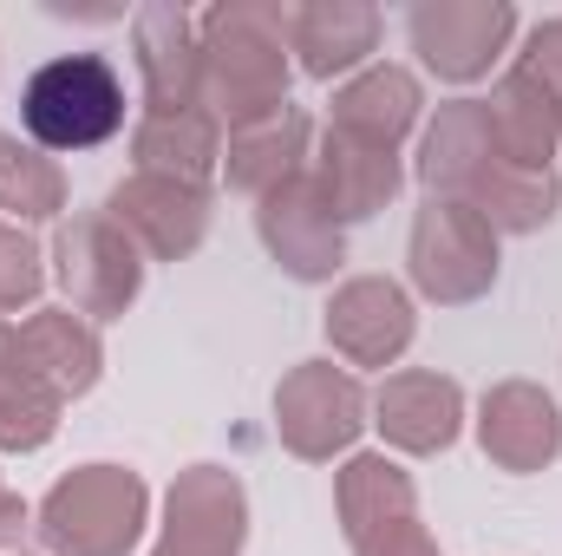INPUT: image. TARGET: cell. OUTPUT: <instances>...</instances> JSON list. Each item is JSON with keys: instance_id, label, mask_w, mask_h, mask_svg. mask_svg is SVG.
Here are the masks:
<instances>
[{"instance_id": "cell-27", "label": "cell", "mask_w": 562, "mask_h": 556, "mask_svg": "<svg viewBox=\"0 0 562 556\" xmlns=\"http://www.w3.org/2000/svg\"><path fill=\"white\" fill-rule=\"evenodd\" d=\"M353 556H438L431 544V531H425L419 518H400V524H380V531H367Z\"/></svg>"}, {"instance_id": "cell-7", "label": "cell", "mask_w": 562, "mask_h": 556, "mask_svg": "<svg viewBox=\"0 0 562 556\" xmlns=\"http://www.w3.org/2000/svg\"><path fill=\"white\" fill-rule=\"evenodd\" d=\"M367 413H373L367 387L334 360H301L276 387V438L307 465H327L334 452H347L373 425Z\"/></svg>"}, {"instance_id": "cell-6", "label": "cell", "mask_w": 562, "mask_h": 556, "mask_svg": "<svg viewBox=\"0 0 562 556\" xmlns=\"http://www.w3.org/2000/svg\"><path fill=\"white\" fill-rule=\"evenodd\" d=\"M406 269H413V288H419L425 301L464 308V301L491 294V281H497V230L477 210H464L451 197H431L413 216Z\"/></svg>"}, {"instance_id": "cell-13", "label": "cell", "mask_w": 562, "mask_h": 556, "mask_svg": "<svg viewBox=\"0 0 562 556\" xmlns=\"http://www.w3.org/2000/svg\"><path fill=\"white\" fill-rule=\"evenodd\" d=\"M132 46L150 112H203V40L177 0H150L132 13Z\"/></svg>"}, {"instance_id": "cell-15", "label": "cell", "mask_w": 562, "mask_h": 556, "mask_svg": "<svg viewBox=\"0 0 562 556\" xmlns=\"http://www.w3.org/2000/svg\"><path fill=\"white\" fill-rule=\"evenodd\" d=\"M373 425H380V438L393 452L431 458V452H445L464 432V387L431 374V367L386 374V387L373 393Z\"/></svg>"}, {"instance_id": "cell-3", "label": "cell", "mask_w": 562, "mask_h": 556, "mask_svg": "<svg viewBox=\"0 0 562 556\" xmlns=\"http://www.w3.org/2000/svg\"><path fill=\"white\" fill-rule=\"evenodd\" d=\"M144 518L150 491L132 465H79L40 498L33 537L46 544V556H132Z\"/></svg>"}, {"instance_id": "cell-1", "label": "cell", "mask_w": 562, "mask_h": 556, "mask_svg": "<svg viewBox=\"0 0 562 556\" xmlns=\"http://www.w3.org/2000/svg\"><path fill=\"white\" fill-rule=\"evenodd\" d=\"M419 184L431 197H451V203L477 210L497 236H530L562 210L557 170H517L504 157L497 132H491L484 99L438 105V119L425 125L419 144Z\"/></svg>"}, {"instance_id": "cell-8", "label": "cell", "mask_w": 562, "mask_h": 556, "mask_svg": "<svg viewBox=\"0 0 562 556\" xmlns=\"http://www.w3.org/2000/svg\"><path fill=\"white\" fill-rule=\"evenodd\" d=\"M517 33V7L510 0H419L406 13V40L425 59V73H438L445 86H471L484 79L504 46Z\"/></svg>"}, {"instance_id": "cell-16", "label": "cell", "mask_w": 562, "mask_h": 556, "mask_svg": "<svg viewBox=\"0 0 562 556\" xmlns=\"http://www.w3.org/2000/svg\"><path fill=\"white\" fill-rule=\"evenodd\" d=\"M314 190L327 197V210H334V223H367V216H380L393 197H400V184H406V170H400V151H373V144L360 138H340L334 125H327V138L314 151Z\"/></svg>"}, {"instance_id": "cell-21", "label": "cell", "mask_w": 562, "mask_h": 556, "mask_svg": "<svg viewBox=\"0 0 562 556\" xmlns=\"http://www.w3.org/2000/svg\"><path fill=\"white\" fill-rule=\"evenodd\" d=\"M484 105H491V132H497L504 157L517 170H550V157L562 144V99L530 66H510Z\"/></svg>"}, {"instance_id": "cell-22", "label": "cell", "mask_w": 562, "mask_h": 556, "mask_svg": "<svg viewBox=\"0 0 562 556\" xmlns=\"http://www.w3.org/2000/svg\"><path fill=\"white\" fill-rule=\"evenodd\" d=\"M334 511H340V531L347 544H360L367 531L380 524H400V518H419V491L413 478L386 458V452H353L334 478Z\"/></svg>"}, {"instance_id": "cell-25", "label": "cell", "mask_w": 562, "mask_h": 556, "mask_svg": "<svg viewBox=\"0 0 562 556\" xmlns=\"http://www.w3.org/2000/svg\"><path fill=\"white\" fill-rule=\"evenodd\" d=\"M0 210L20 230L66 210V170L53 164V151H40L20 132H0Z\"/></svg>"}, {"instance_id": "cell-17", "label": "cell", "mask_w": 562, "mask_h": 556, "mask_svg": "<svg viewBox=\"0 0 562 556\" xmlns=\"http://www.w3.org/2000/svg\"><path fill=\"white\" fill-rule=\"evenodd\" d=\"M307 151H314L307 112H301V105H281L269 119L229 132V144H223V177H229L236 197H256V203H262L269 190H281L288 177L307 170Z\"/></svg>"}, {"instance_id": "cell-29", "label": "cell", "mask_w": 562, "mask_h": 556, "mask_svg": "<svg viewBox=\"0 0 562 556\" xmlns=\"http://www.w3.org/2000/svg\"><path fill=\"white\" fill-rule=\"evenodd\" d=\"M26 531H33V511L20 504V491H7V485H0V556L20 551V537H26Z\"/></svg>"}, {"instance_id": "cell-11", "label": "cell", "mask_w": 562, "mask_h": 556, "mask_svg": "<svg viewBox=\"0 0 562 556\" xmlns=\"http://www.w3.org/2000/svg\"><path fill=\"white\" fill-rule=\"evenodd\" d=\"M321 327H327V341H334L340 360H353V367H393V360L413 347L419 314H413V294H406L400 281L353 276V281L334 288Z\"/></svg>"}, {"instance_id": "cell-18", "label": "cell", "mask_w": 562, "mask_h": 556, "mask_svg": "<svg viewBox=\"0 0 562 556\" xmlns=\"http://www.w3.org/2000/svg\"><path fill=\"white\" fill-rule=\"evenodd\" d=\"M13 341H20V360H26L59 400L92 393L99 374H105L99 327H92L86 314H72V308H40V314H26V321L13 327Z\"/></svg>"}, {"instance_id": "cell-26", "label": "cell", "mask_w": 562, "mask_h": 556, "mask_svg": "<svg viewBox=\"0 0 562 556\" xmlns=\"http://www.w3.org/2000/svg\"><path fill=\"white\" fill-rule=\"evenodd\" d=\"M40 288H46V256H40V243H33L20 223L0 216V314L33 308Z\"/></svg>"}, {"instance_id": "cell-12", "label": "cell", "mask_w": 562, "mask_h": 556, "mask_svg": "<svg viewBox=\"0 0 562 556\" xmlns=\"http://www.w3.org/2000/svg\"><path fill=\"white\" fill-rule=\"evenodd\" d=\"M256 230H262V249L294 281H334V269L347 263V236H340V223L307 170L256 203Z\"/></svg>"}, {"instance_id": "cell-10", "label": "cell", "mask_w": 562, "mask_h": 556, "mask_svg": "<svg viewBox=\"0 0 562 556\" xmlns=\"http://www.w3.org/2000/svg\"><path fill=\"white\" fill-rule=\"evenodd\" d=\"M105 216L138 243V256L183 263V256H196L203 236H210V184H183V177L132 170V177L105 197Z\"/></svg>"}, {"instance_id": "cell-2", "label": "cell", "mask_w": 562, "mask_h": 556, "mask_svg": "<svg viewBox=\"0 0 562 556\" xmlns=\"http://www.w3.org/2000/svg\"><path fill=\"white\" fill-rule=\"evenodd\" d=\"M294 7L281 0H223L196 20L203 40V112L216 125H256L288 105V79H294Z\"/></svg>"}, {"instance_id": "cell-28", "label": "cell", "mask_w": 562, "mask_h": 556, "mask_svg": "<svg viewBox=\"0 0 562 556\" xmlns=\"http://www.w3.org/2000/svg\"><path fill=\"white\" fill-rule=\"evenodd\" d=\"M517 66H530L550 92L562 99V20H543V26H530V40H524V53H517Z\"/></svg>"}, {"instance_id": "cell-24", "label": "cell", "mask_w": 562, "mask_h": 556, "mask_svg": "<svg viewBox=\"0 0 562 556\" xmlns=\"http://www.w3.org/2000/svg\"><path fill=\"white\" fill-rule=\"evenodd\" d=\"M59 413L66 400L20 360V341L0 321V452H40L59 432Z\"/></svg>"}, {"instance_id": "cell-19", "label": "cell", "mask_w": 562, "mask_h": 556, "mask_svg": "<svg viewBox=\"0 0 562 556\" xmlns=\"http://www.w3.org/2000/svg\"><path fill=\"white\" fill-rule=\"evenodd\" d=\"M419 105L425 92L406 66H367L360 79H347L334 92V132L373 144V151H400L406 132L419 125Z\"/></svg>"}, {"instance_id": "cell-9", "label": "cell", "mask_w": 562, "mask_h": 556, "mask_svg": "<svg viewBox=\"0 0 562 556\" xmlns=\"http://www.w3.org/2000/svg\"><path fill=\"white\" fill-rule=\"evenodd\" d=\"M249 544V491L229 465L177 471L164 498V537L150 556H243Z\"/></svg>"}, {"instance_id": "cell-5", "label": "cell", "mask_w": 562, "mask_h": 556, "mask_svg": "<svg viewBox=\"0 0 562 556\" xmlns=\"http://www.w3.org/2000/svg\"><path fill=\"white\" fill-rule=\"evenodd\" d=\"M53 276L66 288L72 314L112 321L138 301L144 256L105 210H79V216H59V230H53Z\"/></svg>"}, {"instance_id": "cell-4", "label": "cell", "mask_w": 562, "mask_h": 556, "mask_svg": "<svg viewBox=\"0 0 562 556\" xmlns=\"http://www.w3.org/2000/svg\"><path fill=\"white\" fill-rule=\"evenodd\" d=\"M20 125L40 151H99L125 132V79L99 53H59L20 86Z\"/></svg>"}, {"instance_id": "cell-23", "label": "cell", "mask_w": 562, "mask_h": 556, "mask_svg": "<svg viewBox=\"0 0 562 556\" xmlns=\"http://www.w3.org/2000/svg\"><path fill=\"white\" fill-rule=\"evenodd\" d=\"M138 170L157 177H183V184H210V170L223 164V125L210 112H144L132 132Z\"/></svg>"}, {"instance_id": "cell-14", "label": "cell", "mask_w": 562, "mask_h": 556, "mask_svg": "<svg viewBox=\"0 0 562 556\" xmlns=\"http://www.w3.org/2000/svg\"><path fill=\"white\" fill-rule=\"evenodd\" d=\"M477 445L497 471H543L562 452V407L537 380H497L477 407Z\"/></svg>"}, {"instance_id": "cell-20", "label": "cell", "mask_w": 562, "mask_h": 556, "mask_svg": "<svg viewBox=\"0 0 562 556\" xmlns=\"http://www.w3.org/2000/svg\"><path fill=\"white\" fill-rule=\"evenodd\" d=\"M288 46H294V66L307 79H340L380 46V7H367V0H307V7H294Z\"/></svg>"}]
</instances>
